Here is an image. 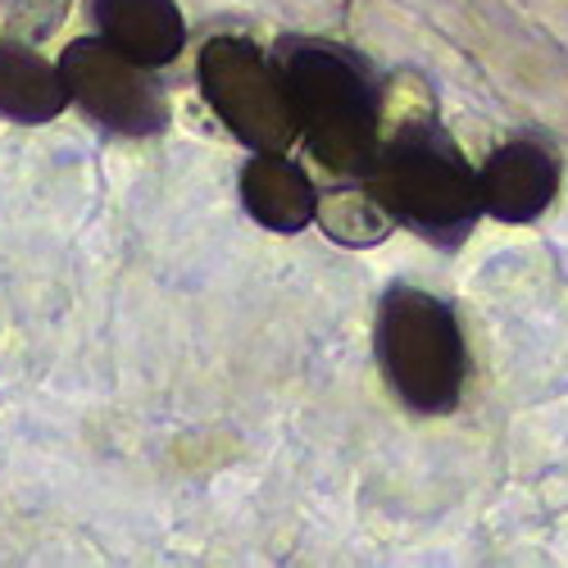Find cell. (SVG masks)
<instances>
[{
    "mask_svg": "<svg viewBox=\"0 0 568 568\" xmlns=\"http://www.w3.org/2000/svg\"><path fill=\"white\" fill-rule=\"evenodd\" d=\"M273 60L287 78L310 160L337 182H364L383 146L387 78L355 45L282 32Z\"/></svg>",
    "mask_w": 568,
    "mask_h": 568,
    "instance_id": "obj_1",
    "label": "cell"
},
{
    "mask_svg": "<svg viewBox=\"0 0 568 568\" xmlns=\"http://www.w3.org/2000/svg\"><path fill=\"white\" fill-rule=\"evenodd\" d=\"M364 182L400 227L437 251L464 246L487 214L478 169L468 164L437 114H405L392 132H383V146Z\"/></svg>",
    "mask_w": 568,
    "mask_h": 568,
    "instance_id": "obj_2",
    "label": "cell"
},
{
    "mask_svg": "<svg viewBox=\"0 0 568 568\" xmlns=\"http://www.w3.org/2000/svg\"><path fill=\"white\" fill-rule=\"evenodd\" d=\"M373 355L387 392L423 418L450 414L468 387V342L450 301L392 282L377 301Z\"/></svg>",
    "mask_w": 568,
    "mask_h": 568,
    "instance_id": "obj_3",
    "label": "cell"
},
{
    "mask_svg": "<svg viewBox=\"0 0 568 568\" xmlns=\"http://www.w3.org/2000/svg\"><path fill=\"white\" fill-rule=\"evenodd\" d=\"M196 82L210 114L246 151H292L301 141V114L273 51L246 32H214L196 55Z\"/></svg>",
    "mask_w": 568,
    "mask_h": 568,
    "instance_id": "obj_4",
    "label": "cell"
},
{
    "mask_svg": "<svg viewBox=\"0 0 568 568\" xmlns=\"http://www.w3.org/2000/svg\"><path fill=\"white\" fill-rule=\"evenodd\" d=\"M60 69H64L73 105L101 132L128 136V141H151L169 132L173 110H169V91L155 78V69L123 55L101 32L73 37L60 55Z\"/></svg>",
    "mask_w": 568,
    "mask_h": 568,
    "instance_id": "obj_5",
    "label": "cell"
},
{
    "mask_svg": "<svg viewBox=\"0 0 568 568\" xmlns=\"http://www.w3.org/2000/svg\"><path fill=\"white\" fill-rule=\"evenodd\" d=\"M483 210L500 223H532L559 196V151L546 136L524 132L487 155L478 169Z\"/></svg>",
    "mask_w": 568,
    "mask_h": 568,
    "instance_id": "obj_6",
    "label": "cell"
},
{
    "mask_svg": "<svg viewBox=\"0 0 568 568\" xmlns=\"http://www.w3.org/2000/svg\"><path fill=\"white\" fill-rule=\"evenodd\" d=\"M91 23L123 55L155 73L178 64L186 45V19L178 0H91Z\"/></svg>",
    "mask_w": 568,
    "mask_h": 568,
    "instance_id": "obj_7",
    "label": "cell"
},
{
    "mask_svg": "<svg viewBox=\"0 0 568 568\" xmlns=\"http://www.w3.org/2000/svg\"><path fill=\"white\" fill-rule=\"evenodd\" d=\"M242 205L268 232H305L318 223V186L287 151H251L242 164Z\"/></svg>",
    "mask_w": 568,
    "mask_h": 568,
    "instance_id": "obj_8",
    "label": "cell"
},
{
    "mask_svg": "<svg viewBox=\"0 0 568 568\" xmlns=\"http://www.w3.org/2000/svg\"><path fill=\"white\" fill-rule=\"evenodd\" d=\"M73 105L60 60L51 64L32 41L0 37V119L10 123H51Z\"/></svg>",
    "mask_w": 568,
    "mask_h": 568,
    "instance_id": "obj_9",
    "label": "cell"
},
{
    "mask_svg": "<svg viewBox=\"0 0 568 568\" xmlns=\"http://www.w3.org/2000/svg\"><path fill=\"white\" fill-rule=\"evenodd\" d=\"M318 223L337 246H351V251H368L377 242H387L392 227H396L392 210L373 196L368 182H355V186L346 182V186L323 192L318 196Z\"/></svg>",
    "mask_w": 568,
    "mask_h": 568,
    "instance_id": "obj_10",
    "label": "cell"
},
{
    "mask_svg": "<svg viewBox=\"0 0 568 568\" xmlns=\"http://www.w3.org/2000/svg\"><path fill=\"white\" fill-rule=\"evenodd\" d=\"M69 6H73V0H10V10H6V37H19V41L41 45L45 37H51L69 19Z\"/></svg>",
    "mask_w": 568,
    "mask_h": 568,
    "instance_id": "obj_11",
    "label": "cell"
},
{
    "mask_svg": "<svg viewBox=\"0 0 568 568\" xmlns=\"http://www.w3.org/2000/svg\"><path fill=\"white\" fill-rule=\"evenodd\" d=\"M6 10H10V0H0V23H6Z\"/></svg>",
    "mask_w": 568,
    "mask_h": 568,
    "instance_id": "obj_12",
    "label": "cell"
}]
</instances>
